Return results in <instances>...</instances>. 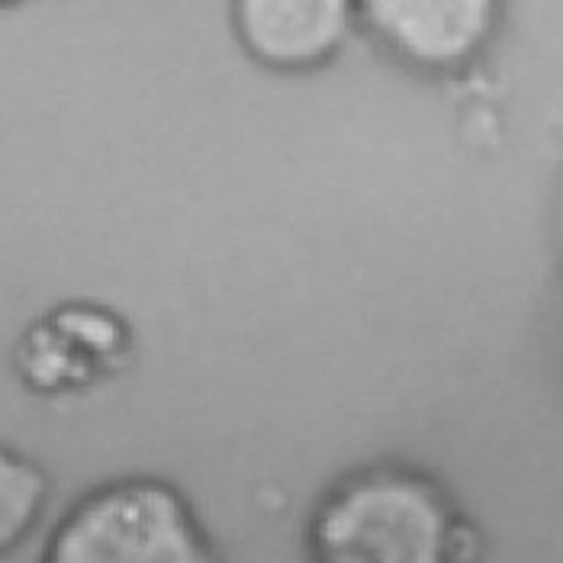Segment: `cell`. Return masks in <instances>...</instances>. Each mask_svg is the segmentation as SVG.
Masks as SVG:
<instances>
[{
	"label": "cell",
	"instance_id": "obj_1",
	"mask_svg": "<svg viewBox=\"0 0 563 563\" xmlns=\"http://www.w3.org/2000/svg\"><path fill=\"white\" fill-rule=\"evenodd\" d=\"M312 563H467L474 531L432 477L367 467L332 486L309 519Z\"/></svg>",
	"mask_w": 563,
	"mask_h": 563
},
{
	"label": "cell",
	"instance_id": "obj_2",
	"mask_svg": "<svg viewBox=\"0 0 563 563\" xmlns=\"http://www.w3.org/2000/svg\"><path fill=\"white\" fill-rule=\"evenodd\" d=\"M40 563H222L190 499L158 477L93 486L48 531Z\"/></svg>",
	"mask_w": 563,
	"mask_h": 563
},
{
	"label": "cell",
	"instance_id": "obj_3",
	"mask_svg": "<svg viewBox=\"0 0 563 563\" xmlns=\"http://www.w3.org/2000/svg\"><path fill=\"white\" fill-rule=\"evenodd\" d=\"M503 0H357V30L419 75H457L489 48Z\"/></svg>",
	"mask_w": 563,
	"mask_h": 563
},
{
	"label": "cell",
	"instance_id": "obj_4",
	"mask_svg": "<svg viewBox=\"0 0 563 563\" xmlns=\"http://www.w3.org/2000/svg\"><path fill=\"white\" fill-rule=\"evenodd\" d=\"M229 26L255 68L303 78L345 52L357 33V0H229Z\"/></svg>",
	"mask_w": 563,
	"mask_h": 563
},
{
	"label": "cell",
	"instance_id": "obj_5",
	"mask_svg": "<svg viewBox=\"0 0 563 563\" xmlns=\"http://www.w3.org/2000/svg\"><path fill=\"white\" fill-rule=\"evenodd\" d=\"M130 351L126 322L103 306L65 303L40 316L16 345V374L40 396L85 393L117 367Z\"/></svg>",
	"mask_w": 563,
	"mask_h": 563
},
{
	"label": "cell",
	"instance_id": "obj_6",
	"mask_svg": "<svg viewBox=\"0 0 563 563\" xmlns=\"http://www.w3.org/2000/svg\"><path fill=\"white\" fill-rule=\"evenodd\" d=\"M52 483L23 451L0 444V561L10 558L43 521Z\"/></svg>",
	"mask_w": 563,
	"mask_h": 563
},
{
	"label": "cell",
	"instance_id": "obj_7",
	"mask_svg": "<svg viewBox=\"0 0 563 563\" xmlns=\"http://www.w3.org/2000/svg\"><path fill=\"white\" fill-rule=\"evenodd\" d=\"M23 3H33V0H0V10H13V7H23Z\"/></svg>",
	"mask_w": 563,
	"mask_h": 563
}]
</instances>
